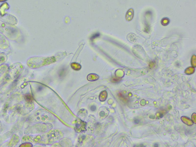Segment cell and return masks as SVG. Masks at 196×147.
Returning <instances> with one entry per match:
<instances>
[{"label":"cell","mask_w":196,"mask_h":147,"mask_svg":"<svg viewBox=\"0 0 196 147\" xmlns=\"http://www.w3.org/2000/svg\"><path fill=\"white\" fill-rule=\"evenodd\" d=\"M100 34L99 33H97L94 34L91 38V40H93L95 38L98 37L100 36Z\"/></svg>","instance_id":"ba28073f"},{"label":"cell","mask_w":196,"mask_h":147,"mask_svg":"<svg viewBox=\"0 0 196 147\" xmlns=\"http://www.w3.org/2000/svg\"><path fill=\"white\" fill-rule=\"evenodd\" d=\"M0 32L11 40H16L21 35V31L15 25L6 23L0 20Z\"/></svg>","instance_id":"6da1fadb"},{"label":"cell","mask_w":196,"mask_h":147,"mask_svg":"<svg viewBox=\"0 0 196 147\" xmlns=\"http://www.w3.org/2000/svg\"><path fill=\"white\" fill-rule=\"evenodd\" d=\"M7 1V0H0V2H4V1Z\"/></svg>","instance_id":"7c38bea8"},{"label":"cell","mask_w":196,"mask_h":147,"mask_svg":"<svg viewBox=\"0 0 196 147\" xmlns=\"http://www.w3.org/2000/svg\"><path fill=\"white\" fill-rule=\"evenodd\" d=\"M24 66L21 63L17 62L13 64L8 68L6 72L7 79H15L19 76L24 69Z\"/></svg>","instance_id":"7a4b0ae2"},{"label":"cell","mask_w":196,"mask_h":147,"mask_svg":"<svg viewBox=\"0 0 196 147\" xmlns=\"http://www.w3.org/2000/svg\"><path fill=\"white\" fill-rule=\"evenodd\" d=\"M140 122V120L138 119L135 120L134 123L136 124H138Z\"/></svg>","instance_id":"30bf717a"},{"label":"cell","mask_w":196,"mask_h":147,"mask_svg":"<svg viewBox=\"0 0 196 147\" xmlns=\"http://www.w3.org/2000/svg\"><path fill=\"white\" fill-rule=\"evenodd\" d=\"M10 46L9 41L8 38L1 33H0V49L6 50Z\"/></svg>","instance_id":"277c9868"},{"label":"cell","mask_w":196,"mask_h":147,"mask_svg":"<svg viewBox=\"0 0 196 147\" xmlns=\"http://www.w3.org/2000/svg\"><path fill=\"white\" fill-rule=\"evenodd\" d=\"M154 147H158V144H155V145H154Z\"/></svg>","instance_id":"8fae6325"},{"label":"cell","mask_w":196,"mask_h":147,"mask_svg":"<svg viewBox=\"0 0 196 147\" xmlns=\"http://www.w3.org/2000/svg\"><path fill=\"white\" fill-rule=\"evenodd\" d=\"M96 109V107H95V106H92L91 107V110L92 111H95Z\"/></svg>","instance_id":"9c48e42d"},{"label":"cell","mask_w":196,"mask_h":147,"mask_svg":"<svg viewBox=\"0 0 196 147\" xmlns=\"http://www.w3.org/2000/svg\"><path fill=\"white\" fill-rule=\"evenodd\" d=\"M0 20L6 23L14 25H16L18 23L17 18L14 16L11 15H5L2 17Z\"/></svg>","instance_id":"3957f363"},{"label":"cell","mask_w":196,"mask_h":147,"mask_svg":"<svg viewBox=\"0 0 196 147\" xmlns=\"http://www.w3.org/2000/svg\"><path fill=\"white\" fill-rule=\"evenodd\" d=\"M9 8V5L6 2L4 3L0 6V15L1 17H4L6 15Z\"/></svg>","instance_id":"5b68a950"},{"label":"cell","mask_w":196,"mask_h":147,"mask_svg":"<svg viewBox=\"0 0 196 147\" xmlns=\"http://www.w3.org/2000/svg\"><path fill=\"white\" fill-rule=\"evenodd\" d=\"M132 11H133V10L132 9L129 10L127 14H126V15H129V17L127 18L128 21H130L132 19V18H133V11L132 12Z\"/></svg>","instance_id":"52a82bcc"},{"label":"cell","mask_w":196,"mask_h":147,"mask_svg":"<svg viewBox=\"0 0 196 147\" xmlns=\"http://www.w3.org/2000/svg\"><path fill=\"white\" fill-rule=\"evenodd\" d=\"M8 59V56L6 54L3 53H0V65L6 62Z\"/></svg>","instance_id":"8992f818"}]
</instances>
